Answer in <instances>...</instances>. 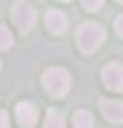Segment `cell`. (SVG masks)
I'll return each mask as SVG.
<instances>
[{"label":"cell","mask_w":123,"mask_h":128,"mask_svg":"<svg viewBox=\"0 0 123 128\" xmlns=\"http://www.w3.org/2000/svg\"><path fill=\"white\" fill-rule=\"evenodd\" d=\"M104 36H106V32L100 24L87 22L77 30V45L83 54H93L104 43Z\"/></svg>","instance_id":"1"},{"label":"cell","mask_w":123,"mask_h":128,"mask_svg":"<svg viewBox=\"0 0 123 128\" xmlns=\"http://www.w3.org/2000/svg\"><path fill=\"white\" fill-rule=\"evenodd\" d=\"M42 86L53 98H64L70 90V73L66 68H59V66L47 68L42 75Z\"/></svg>","instance_id":"2"},{"label":"cell","mask_w":123,"mask_h":128,"mask_svg":"<svg viewBox=\"0 0 123 128\" xmlns=\"http://www.w3.org/2000/svg\"><path fill=\"white\" fill-rule=\"evenodd\" d=\"M11 19H13V24L17 26V30L21 34H28L34 28V24H36V11L28 4V2L17 0L13 4V9H11Z\"/></svg>","instance_id":"3"},{"label":"cell","mask_w":123,"mask_h":128,"mask_svg":"<svg viewBox=\"0 0 123 128\" xmlns=\"http://www.w3.org/2000/svg\"><path fill=\"white\" fill-rule=\"evenodd\" d=\"M102 81L108 90L113 92H123V64L110 62L102 68Z\"/></svg>","instance_id":"4"},{"label":"cell","mask_w":123,"mask_h":128,"mask_svg":"<svg viewBox=\"0 0 123 128\" xmlns=\"http://www.w3.org/2000/svg\"><path fill=\"white\" fill-rule=\"evenodd\" d=\"M15 115H17L19 126H23V128H34V126H36L38 113H36V107H34L30 100L17 102V107H15Z\"/></svg>","instance_id":"5"},{"label":"cell","mask_w":123,"mask_h":128,"mask_svg":"<svg viewBox=\"0 0 123 128\" xmlns=\"http://www.w3.org/2000/svg\"><path fill=\"white\" fill-rule=\"evenodd\" d=\"M100 109L104 120L113 124H123V102L121 100H100Z\"/></svg>","instance_id":"6"},{"label":"cell","mask_w":123,"mask_h":128,"mask_svg":"<svg viewBox=\"0 0 123 128\" xmlns=\"http://www.w3.org/2000/svg\"><path fill=\"white\" fill-rule=\"evenodd\" d=\"M45 26L51 34H64L66 28H68V19L62 11H49L45 17Z\"/></svg>","instance_id":"7"},{"label":"cell","mask_w":123,"mask_h":128,"mask_svg":"<svg viewBox=\"0 0 123 128\" xmlns=\"http://www.w3.org/2000/svg\"><path fill=\"white\" fill-rule=\"evenodd\" d=\"M72 124H74V128H93V115H91L89 111L81 109V111L74 113Z\"/></svg>","instance_id":"8"},{"label":"cell","mask_w":123,"mask_h":128,"mask_svg":"<svg viewBox=\"0 0 123 128\" xmlns=\"http://www.w3.org/2000/svg\"><path fill=\"white\" fill-rule=\"evenodd\" d=\"M45 128H66L62 113H57L55 109H49L47 111V120H45Z\"/></svg>","instance_id":"9"},{"label":"cell","mask_w":123,"mask_h":128,"mask_svg":"<svg viewBox=\"0 0 123 128\" xmlns=\"http://www.w3.org/2000/svg\"><path fill=\"white\" fill-rule=\"evenodd\" d=\"M11 45H13V34H11V30L6 26H0V49L6 51V49H11Z\"/></svg>","instance_id":"10"},{"label":"cell","mask_w":123,"mask_h":128,"mask_svg":"<svg viewBox=\"0 0 123 128\" xmlns=\"http://www.w3.org/2000/svg\"><path fill=\"white\" fill-rule=\"evenodd\" d=\"M81 2H83V9L89 11V13H96L104 6V0H81Z\"/></svg>","instance_id":"11"},{"label":"cell","mask_w":123,"mask_h":128,"mask_svg":"<svg viewBox=\"0 0 123 128\" xmlns=\"http://www.w3.org/2000/svg\"><path fill=\"white\" fill-rule=\"evenodd\" d=\"M115 32L123 38V15H119V17L115 19Z\"/></svg>","instance_id":"12"},{"label":"cell","mask_w":123,"mask_h":128,"mask_svg":"<svg viewBox=\"0 0 123 128\" xmlns=\"http://www.w3.org/2000/svg\"><path fill=\"white\" fill-rule=\"evenodd\" d=\"M0 128H9V115L2 109H0Z\"/></svg>","instance_id":"13"},{"label":"cell","mask_w":123,"mask_h":128,"mask_svg":"<svg viewBox=\"0 0 123 128\" xmlns=\"http://www.w3.org/2000/svg\"><path fill=\"white\" fill-rule=\"evenodd\" d=\"M59 2H70V0H59Z\"/></svg>","instance_id":"14"},{"label":"cell","mask_w":123,"mask_h":128,"mask_svg":"<svg viewBox=\"0 0 123 128\" xmlns=\"http://www.w3.org/2000/svg\"><path fill=\"white\" fill-rule=\"evenodd\" d=\"M117 2H123V0H117Z\"/></svg>","instance_id":"15"},{"label":"cell","mask_w":123,"mask_h":128,"mask_svg":"<svg viewBox=\"0 0 123 128\" xmlns=\"http://www.w3.org/2000/svg\"><path fill=\"white\" fill-rule=\"evenodd\" d=\"M0 68H2V66H0Z\"/></svg>","instance_id":"16"}]
</instances>
